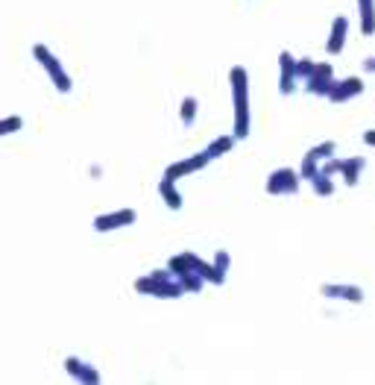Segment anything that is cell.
Wrapping results in <instances>:
<instances>
[{"label":"cell","mask_w":375,"mask_h":385,"mask_svg":"<svg viewBox=\"0 0 375 385\" xmlns=\"http://www.w3.org/2000/svg\"><path fill=\"white\" fill-rule=\"evenodd\" d=\"M229 86H232V109H235V130L232 135L241 141L249 135L253 127V109H249V74L243 65H235L229 71Z\"/></svg>","instance_id":"cell-1"},{"label":"cell","mask_w":375,"mask_h":385,"mask_svg":"<svg viewBox=\"0 0 375 385\" xmlns=\"http://www.w3.org/2000/svg\"><path fill=\"white\" fill-rule=\"evenodd\" d=\"M132 288L138 294L144 297H159V300H176L185 294V285L182 279L173 274L170 268L167 271H153V274H147V277H138L132 282Z\"/></svg>","instance_id":"cell-2"},{"label":"cell","mask_w":375,"mask_h":385,"mask_svg":"<svg viewBox=\"0 0 375 385\" xmlns=\"http://www.w3.org/2000/svg\"><path fill=\"white\" fill-rule=\"evenodd\" d=\"M167 268H170L173 274H199L206 282H214V285L226 282V271H220L214 262H206L203 256H196V253H191V250L173 256V259L167 262Z\"/></svg>","instance_id":"cell-3"},{"label":"cell","mask_w":375,"mask_h":385,"mask_svg":"<svg viewBox=\"0 0 375 385\" xmlns=\"http://www.w3.org/2000/svg\"><path fill=\"white\" fill-rule=\"evenodd\" d=\"M33 56H36V62L41 65V71H44V74L50 77V83L56 86V91H59V94H68V91L73 88V80H70V74L65 71V65L59 62V56H56L53 51H50L47 44H36V47H33Z\"/></svg>","instance_id":"cell-4"},{"label":"cell","mask_w":375,"mask_h":385,"mask_svg":"<svg viewBox=\"0 0 375 385\" xmlns=\"http://www.w3.org/2000/svg\"><path fill=\"white\" fill-rule=\"evenodd\" d=\"M267 195L273 197H285V195H299L302 188V174L293 171V168H276L270 177H267Z\"/></svg>","instance_id":"cell-5"},{"label":"cell","mask_w":375,"mask_h":385,"mask_svg":"<svg viewBox=\"0 0 375 385\" xmlns=\"http://www.w3.org/2000/svg\"><path fill=\"white\" fill-rule=\"evenodd\" d=\"M211 162V156L203 150V153H194V156H188V159H179V162H173L167 171H164V177L162 180H170V183H179V180H185V177H191V174H196V171H203V168Z\"/></svg>","instance_id":"cell-6"},{"label":"cell","mask_w":375,"mask_h":385,"mask_svg":"<svg viewBox=\"0 0 375 385\" xmlns=\"http://www.w3.org/2000/svg\"><path fill=\"white\" fill-rule=\"evenodd\" d=\"M138 221V212L135 209H115L106 215H97L94 218V230L97 232H112V230H123V227H132Z\"/></svg>","instance_id":"cell-7"},{"label":"cell","mask_w":375,"mask_h":385,"mask_svg":"<svg viewBox=\"0 0 375 385\" xmlns=\"http://www.w3.org/2000/svg\"><path fill=\"white\" fill-rule=\"evenodd\" d=\"M308 91L317 94V98H329V91L334 86V65L332 62H317V68L311 71V77L305 80Z\"/></svg>","instance_id":"cell-8"},{"label":"cell","mask_w":375,"mask_h":385,"mask_svg":"<svg viewBox=\"0 0 375 385\" xmlns=\"http://www.w3.org/2000/svg\"><path fill=\"white\" fill-rule=\"evenodd\" d=\"M279 91L282 94H293L299 86V59H293V53L282 51L279 53Z\"/></svg>","instance_id":"cell-9"},{"label":"cell","mask_w":375,"mask_h":385,"mask_svg":"<svg viewBox=\"0 0 375 385\" xmlns=\"http://www.w3.org/2000/svg\"><path fill=\"white\" fill-rule=\"evenodd\" d=\"M319 294L329 300H343V303H364V288L349 285V282H326L319 285Z\"/></svg>","instance_id":"cell-10"},{"label":"cell","mask_w":375,"mask_h":385,"mask_svg":"<svg viewBox=\"0 0 375 385\" xmlns=\"http://www.w3.org/2000/svg\"><path fill=\"white\" fill-rule=\"evenodd\" d=\"M364 80L361 77H346V80H334V86H332V91H329V98L326 101H332V103H346V101H352V98H358V94H364Z\"/></svg>","instance_id":"cell-11"},{"label":"cell","mask_w":375,"mask_h":385,"mask_svg":"<svg viewBox=\"0 0 375 385\" xmlns=\"http://www.w3.org/2000/svg\"><path fill=\"white\" fill-rule=\"evenodd\" d=\"M346 36H349V18H346V15H337V18L332 21V33H329V41H326V51H329L332 56L343 53Z\"/></svg>","instance_id":"cell-12"},{"label":"cell","mask_w":375,"mask_h":385,"mask_svg":"<svg viewBox=\"0 0 375 385\" xmlns=\"http://www.w3.org/2000/svg\"><path fill=\"white\" fill-rule=\"evenodd\" d=\"M65 371L73 376V379H80V382H100V371L88 362H80V359H73L68 356L65 359Z\"/></svg>","instance_id":"cell-13"},{"label":"cell","mask_w":375,"mask_h":385,"mask_svg":"<svg viewBox=\"0 0 375 385\" xmlns=\"http://www.w3.org/2000/svg\"><path fill=\"white\" fill-rule=\"evenodd\" d=\"M364 165H366V159L364 156H352V159H340V180L346 183V185H358V180H361V171H364Z\"/></svg>","instance_id":"cell-14"},{"label":"cell","mask_w":375,"mask_h":385,"mask_svg":"<svg viewBox=\"0 0 375 385\" xmlns=\"http://www.w3.org/2000/svg\"><path fill=\"white\" fill-rule=\"evenodd\" d=\"M358 4V21H361V33L375 36V0H355Z\"/></svg>","instance_id":"cell-15"},{"label":"cell","mask_w":375,"mask_h":385,"mask_svg":"<svg viewBox=\"0 0 375 385\" xmlns=\"http://www.w3.org/2000/svg\"><path fill=\"white\" fill-rule=\"evenodd\" d=\"M159 195H162V200L173 209V212H179L182 209V195H179V188H176V183H170V180H162L159 183Z\"/></svg>","instance_id":"cell-16"},{"label":"cell","mask_w":375,"mask_h":385,"mask_svg":"<svg viewBox=\"0 0 375 385\" xmlns=\"http://www.w3.org/2000/svg\"><path fill=\"white\" fill-rule=\"evenodd\" d=\"M308 183H311V188H314L317 197H332V195H334V180H332V174H326V171H319V174L311 177Z\"/></svg>","instance_id":"cell-17"},{"label":"cell","mask_w":375,"mask_h":385,"mask_svg":"<svg viewBox=\"0 0 375 385\" xmlns=\"http://www.w3.org/2000/svg\"><path fill=\"white\" fill-rule=\"evenodd\" d=\"M235 135H220V138H214L211 144H208V148H206V153L211 156V159H220V156H226L232 148H235Z\"/></svg>","instance_id":"cell-18"},{"label":"cell","mask_w":375,"mask_h":385,"mask_svg":"<svg viewBox=\"0 0 375 385\" xmlns=\"http://www.w3.org/2000/svg\"><path fill=\"white\" fill-rule=\"evenodd\" d=\"M196 98H182V109H179V118H182V127H194V121H196Z\"/></svg>","instance_id":"cell-19"},{"label":"cell","mask_w":375,"mask_h":385,"mask_svg":"<svg viewBox=\"0 0 375 385\" xmlns=\"http://www.w3.org/2000/svg\"><path fill=\"white\" fill-rule=\"evenodd\" d=\"M308 153H311L317 162H326V159H332V156L337 153V141H319L317 148H311Z\"/></svg>","instance_id":"cell-20"},{"label":"cell","mask_w":375,"mask_h":385,"mask_svg":"<svg viewBox=\"0 0 375 385\" xmlns=\"http://www.w3.org/2000/svg\"><path fill=\"white\" fill-rule=\"evenodd\" d=\"M21 127H23V118H18V115L0 118V135H12V133H18Z\"/></svg>","instance_id":"cell-21"},{"label":"cell","mask_w":375,"mask_h":385,"mask_svg":"<svg viewBox=\"0 0 375 385\" xmlns=\"http://www.w3.org/2000/svg\"><path fill=\"white\" fill-rule=\"evenodd\" d=\"M314 68H317V62H314V59H299V80H308Z\"/></svg>","instance_id":"cell-22"},{"label":"cell","mask_w":375,"mask_h":385,"mask_svg":"<svg viewBox=\"0 0 375 385\" xmlns=\"http://www.w3.org/2000/svg\"><path fill=\"white\" fill-rule=\"evenodd\" d=\"M214 265H217L220 271H226V274H229V265H232L229 253H226V250H217V256H214Z\"/></svg>","instance_id":"cell-23"},{"label":"cell","mask_w":375,"mask_h":385,"mask_svg":"<svg viewBox=\"0 0 375 385\" xmlns=\"http://www.w3.org/2000/svg\"><path fill=\"white\" fill-rule=\"evenodd\" d=\"M364 144H366V148H375V130H366L364 133Z\"/></svg>","instance_id":"cell-24"}]
</instances>
